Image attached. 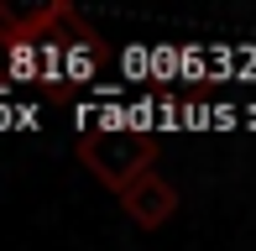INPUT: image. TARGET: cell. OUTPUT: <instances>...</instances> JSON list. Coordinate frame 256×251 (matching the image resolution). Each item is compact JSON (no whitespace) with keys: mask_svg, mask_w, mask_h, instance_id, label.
Listing matches in <instances>:
<instances>
[{"mask_svg":"<svg viewBox=\"0 0 256 251\" xmlns=\"http://www.w3.org/2000/svg\"><path fill=\"white\" fill-rule=\"evenodd\" d=\"M120 210L131 214L142 230H157V225H168L172 214H178V188H172L168 178L152 168L146 178H136V184L120 194Z\"/></svg>","mask_w":256,"mask_h":251,"instance_id":"2","label":"cell"},{"mask_svg":"<svg viewBox=\"0 0 256 251\" xmlns=\"http://www.w3.org/2000/svg\"><path fill=\"white\" fill-rule=\"evenodd\" d=\"M74 152H78V162L120 199L136 178H146L157 168V136L152 131H120V126H89V131H78Z\"/></svg>","mask_w":256,"mask_h":251,"instance_id":"1","label":"cell"}]
</instances>
